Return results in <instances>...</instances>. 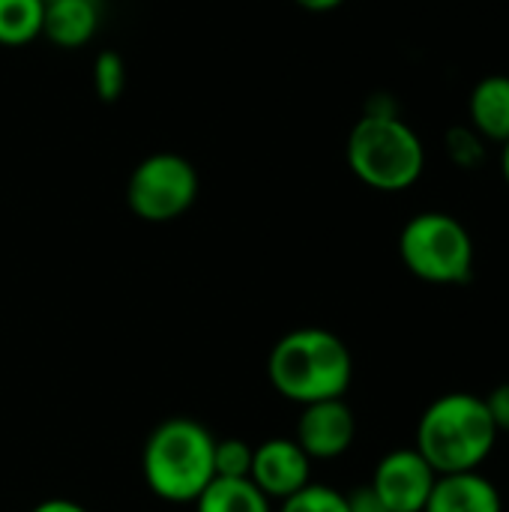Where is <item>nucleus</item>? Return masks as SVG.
Segmentation results:
<instances>
[{
    "label": "nucleus",
    "instance_id": "nucleus-20",
    "mask_svg": "<svg viewBox=\"0 0 509 512\" xmlns=\"http://www.w3.org/2000/svg\"><path fill=\"white\" fill-rule=\"evenodd\" d=\"M345 501H348V512H390L372 486H357L351 495H345Z\"/></svg>",
    "mask_w": 509,
    "mask_h": 512
},
{
    "label": "nucleus",
    "instance_id": "nucleus-21",
    "mask_svg": "<svg viewBox=\"0 0 509 512\" xmlns=\"http://www.w3.org/2000/svg\"><path fill=\"white\" fill-rule=\"evenodd\" d=\"M30 512H87L81 504L69 501V498H48L42 504H36Z\"/></svg>",
    "mask_w": 509,
    "mask_h": 512
},
{
    "label": "nucleus",
    "instance_id": "nucleus-7",
    "mask_svg": "<svg viewBox=\"0 0 509 512\" xmlns=\"http://www.w3.org/2000/svg\"><path fill=\"white\" fill-rule=\"evenodd\" d=\"M435 468L417 453V447H402L387 453L372 474V489L390 512H423L435 489Z\"/></svg>",
    "mask_w": 509,
    "mask_h": 512
},
{
    "label": "nucleus",
    "instance_id": "nucleus-15",
    "mask_svg": "<svg viewBox=\"0 0 509 512\" xmlns=\"http://www.w3.org/2000/svg\"><path fill=\"white\" fill-rule=\"evenodd\" d=\"M444 150L456 168H480L489 156V144L471 126H450L444 135Z\"/></svg>",
    "mask_w": 509,
    "mask_h": 512
},
{
    "label": "nucleus",
    "instance_id": "nucleus-19",
    "mask_svg": "<svg viewBox=\"0 0 509 512\" xmlns=\"http://www.w3.org/2000/svg\"><path fill=\"white\" fill-rule=\"evenodd\" d=\"M483 402H486V408H489V417H492L498 435H501V432H509V381L498 384L489 396H483Z\"/></svg>",
    "mask_w": 509,
    "mask_h": 512
},
{
    "label": "nucleus",
    "instance_id": "nucleus-3",
    "mask_svg": "<svg viewBox=\"0 0 509 512\" xmlns=\"http://www.w3.org/2000/svg\"><path fill=\"white\" fill-rule=\"evenodd\" d=\"M216 438L192 417H171L159 423L144 444L141 471L147 489L168 504H195L216 480L213 474Z\"/></svg>",
    "mask_w": 509,
    "mask_h": 512
},
{
    "label": "nucleus",
    "instance_id": "nucleus-22",
    "mask_svg": "<svg viewBox=\"0 0 509 512\" xmlns=\"http://www.w3.org/2000/svg\"><path fill=\"white\" fill-rule=\"evenodd\" d=\"M294 3L309 9V12H330V9H339L345 0H294Z\"/></svg>",
    "mask_w": 509,
    "mask_h": 512
},
{
    "label": "nucleus",
    "instance_id": "nucleus-8",
    "mask_svg": "<svg viewBox=\"0 0 509 512\" xmlns=\"http://www.w3.org/2000/svg\"><path fill=\"white\" fill-rule=\"evenodd\" d=\"M357 438V420L345 399H327L315 405H303L297 420V444L312 462L339 459L351 450Z\"/></svg>",
    "mask_w": 509,
    "mask_h": 512
},
{
    "label": "nucleus",
    "instance_id": "nucleus-1",
    "mask_svg": "<svg viewBox=\"0 0 509 512\" xmlns=\"http://www.w3.org/2000/svg\"><path fill=\"white\" fill-rule=\"evenodd\" d=\"M267 378L282 399L297 405L345 399L354 381V357L336 333L324 327H300L273 345Z\"/></svg>",
    "mask_w": 509,
    "mask_h": 512
},
{
    "label": "nucleus",
    "instance_id": "nucleus-23",
    "mask_svg": "<svg viewBox=\"0 0 509 512\" xmlns=\"http://www.w3.org/2000/svg\"><path fill=\"white\" fill-rule=\"evenodd\" d=\"M501 174H504V180H507L509 186V141L501 144Z\"/></svg>",
    "mask_w": 509,
    "mask_h": 512
},
{
    "label": "nucleus",
    "instance_id": "nucleus-18",
    "mask_svg": "<svg viewBox=\"0 0 509 512\" xmlns=\"http://www.w3.org/2000/svg\"><path fill=\"white\" fill-rule=\"evenodd\" d=\"M279 512H348V501L339 489L324 483H309L297 495L285 498Z\"/></svg>",
    "mask_w": 509,
    "mask_h": 512
},
{
    "label": "nucleus",
    "instance_id": "nucleus-13",
    "mask_svg": "<svg viewBox=\"0 0 509 512\" xmlns=\"http://www.w3.org/2000/svg\"><path fill=\"white\" fill-rule=\"evenodd\" d=\"M195 512H273V507L252 480H213L198 495Z\"/></svg>",
    "mask_w": 509,
    "mask_h": 512
},
{
    "label": "nucleus",
    "instance_id": "nucleus-2",
    "mask_svg": "<svg viewBox=\"0 0 509 512\" xmlns=\"http://www.w3.org/2000/svg\"><path fill=\"white\" fill-rule=\"evenodd\" d=\"M498 444V429L489 417L483 396L444 393L417 423V453L435 468V474L480 471Z\"/></svg>",
    "mask_w": 509,
    "mask_h": 512
},
{
    "label": "nucleus",
    "instance_id": "nucleus-5",
    "mask_svg": "<svg viewBox=\"0 0 509 512\" xmlns=\"http://www.w3.org/2000/svg\"><path fill=\"white\" fill-rule=\"evenodd\" d=\"M405 270L429 285H465L474 276V237L444 210H426L405 222L399 234Z\"/></svg>",
    "mask_w": 509,
    "mask_h": 512
},
{
    "label": "nucleus",
    "instance_id": "nucleus-14",
    "mask_svg": "<svg viewBox=\"0 0 509 512\" xmlns=\"http://www.w3.org/2000/svg\"><path fill=\"white\" fill-rule=\"evenodd\" d=\"M45 0H0V45L21 48L42 36Z\"/></svg>",
    "mask_w": 509,
    "mask_h": 512
},
{
    "label": "nucleus",
    "instance_id": "nucleus-11",
    "mask_svg": "<svg viewBox=\"0 0 509 512\" xmlns=\"http://www.w3.org/2000/svg\"><path fill=\"white\" fill-rule=\"evenodd\" d=\"M468 126L486 144L509 141V75H483L468 93Z\"/></svg>",
    "mask_w": 509,
    "mask_h": 512
},
{
    "label": "nucleus",
    "instance_id": "nucleus-10",
    "mask_svg": "<svg viewBox=\"0 0 509 512\" xmlns=\"http://www.w3.org/2000/svg\"><path fill=\"white\" fill-rule=\"evenodd\" d=\"M423 512H504L498 486L480 471L438 474Z\"/></svg>",
    "mask_w": 509,
    "mask_h": 512
},
{
    "label": "nucleus",
    "instance_id": "nucleus-4",
    "mask_svg": "<svg viewBox=\"0 0 509 512\" xmlns=\"http://www.w3.org/2000/svg\"><path fill=\"white\" fill-rule=\"evenodd\" d=\"M351 174L375 192H405L426 171V147L399 114H369L351 126L345 141Z\"/></svg>",
    "mask_w": 509,
    "mask_h": 512
},
{
    "label": "nucleus",
    "instance_id": "nucleus-24",
    "mask_svg": "<svg viewBox=\"0 0 509 512\" xmlns=\"http://www.w3.org/2000/svg\"><path fill=\"white\" fill-rule=\"evenodd\" d=\"M45 3H48V0H45Z\"/></svg>",
    "mask_w": 509,
    "mask_h": 512
},
{
    "label": "nucleus",
    "instance_id": "nucleus-9",
    "mask_svg": "<svg viewBox=\"0 0 509 512\" xmlns=\"http://www.w3.org/2000/svg\"><path fill=\"white\" fill-rule=\"evenodd\" d=\"M249 480L270 501H285L312 483V459L291 438H270L255 447Z\"/></svg>",
    "mask_w": 509,
    "mask_h": 512
},
{
    "label": "nucleus",
    "instance_id": "nucleus-17",
    "mask_svg": "<svg viewBox=\"0 0 509 512\" xmlns=\"http://www.w3.org/2000/svg\"><path fill=\"white\" fill-rule=\"evenodd\" d=\"M126 90V60L117 51H99L93 60V93L102 102H117Z\"/></svg>",
    "mask_w": 509,
    "mask_h": 512
},
{
    "label": "nucleus",
    "instance_id": "nucleus-12",
    "mask_svg": "<svg viewBox=\"0 0 509 512\" xmlns=\"http://www.w3.org/2000/svg\"><path fill=\"white\" fill-rule=\"evenodd\" d=\"M102 21L99 0H48L42 18V36L57 48H81L87 45Z\"/></svg>",
    "mask_w": 509,
    "mask_h": 512
},
{
    "label": "nucleus",
    "instance_id": "nucleus-16",
    "mask_svg": "<svg viewBox=\"0 0 509 512\" xmlns=\"http://www.w3.org/2000/svg\"><path fill=\"white\" fill-rule=\"evenodd\" d=\"M252 453H255V447H249L240 438L216 441V447H213V474H216V480H249Z\"/></svg>",
    "mask_w": 509,
    "mask_h": 512
},
{
    "label": "nucleus",
    "instance_id": "nucleus-6",
    "mask_svg": "<svg viewBox=\"0 0 509 512\" xmlns=\"http://www.w3.org/2000/svg\"><path fill=\"white\" fill-rule=\"evenodd\" d=\"M198 171L180 153L144 156L126 183V204L144 222H171L198 198Z\"/></svg>",
    "mask_w": 509,
    "mask_h": 512
}]
</instances>
